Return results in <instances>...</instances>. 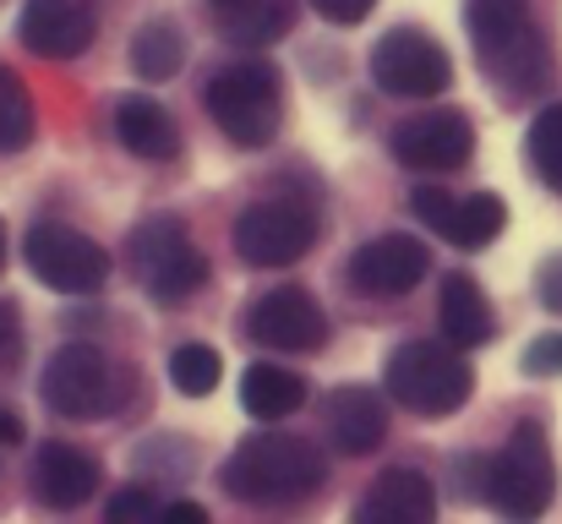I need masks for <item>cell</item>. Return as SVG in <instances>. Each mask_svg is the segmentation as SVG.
Listing matches in <instances>:
<instances>
[{"instance_id":"cell-35","label":"cell","mask_w":562,"mask_h":524,"mask_svg":"<svg viewBox=\"0 0 562 524\" xmlns=\"http://www.w3.org/2000/svg\"><path fill=\"white\" fill-rule=\"evenodd\" d=\"M207 5H213V11H229V5H240V0H207Z\"/></svg>"},{"instance_id":"cell-33","label":"cell","mask_w":562,"mask_h":524,"mask_svg":"<svg viewBox=\"0 0 562 524\" xmlns=\"http://www.w3.org/2000/svg\"><path fill=\"white\" fill-rule=\"evenodd\" d=\"M22 443V415L16 410H0V454H11Z\"/></svg>"},{"instance_id":"cell-22","label":"cell","mask_w":562,"mask_h":524,"mask_svg":"<svg viewBox=\"0 0 562 524\" xmlns=\"http://www.w3.org/2000/svg\"><path fill=\"white\" fill-rule=\"evenodd\" d=\"M218 22H224V33L235 38V44H279L290 27H295V0H240V5H229V11H218Z\"/></svg>"},{"instance_id":"cell-2","label":"cell","mask_w":562,"mask_h":524,"mask_svg":"<svg viewBox=\"0 0 562 524\" xmlns=\"http://www.w3.org/2000/svg\"><path fill=\"white\" fill-rule=\"evenodd\" d=\"M464 27L475 38L481 71L497 82V93L508 104H519V99L547 88L552 55H547L541 33L530 27V5L525 0H464Z\"/></svg>"},{"instance_id":"cell-25","label":"cell","mask_w":562,"mask_h":524,"mask_svg":"<svg viewBox=\"0 0 562 524\" xmlns=\"http://www.w3.org/2000/svg\"><path fill=\"white\" fill-rule=\"evenodd\" d=\"M218 377H224V360H218V349L213 345H176L170 349V382H176V393H187V399H207L213 388H218Z\"/></svg>"},{"instance_id":"cell-30","label":"cell","mask_w":562,"mask_h":524,"mask_svg":"<svg viewBox=\"0 0 562 524\" xmlns=\"http://www.w3.org/2000/svg\"><path fill=\"white\" fill-rule=\"evenodd\" d=\"M16 360H22V312L0 301V377L16 371Z\"/></svg>"},{"instance_id":"cell-16","label":"cell","mask_w":562,"mask_h":524,"mask_svg":"<svg viewBox=\"0 0 562 524\" xmlns=\"http://www.w3.org/2000/svg\"><path fill=\"white\" fill-rule=\"evenodd\" d=\"M323 421H328V437H334L339 454H372L387 437V404H382L376 388H361V382L334 388Z\"/></svg>"},{"instance_id":"cell-5","label":"cell","mask_w":562,"mask_h":524,"mask_svg":"<svg viewBox=\"0 0 562 524\" xmlns=\"http://www.w3.org/2000/svg\"><path fill=\"white\" fill-rule=\"evenodd\" d=\"M207 115L235 148H268L284 121L279 71L268 60H235L207 77Z\"/></svg>"},{"instance_id":"cell-15","label":"cell","mask_w":562,"mask_h":524,"mask_svg":"<svg viewBox=\"0 0 562 524\" xmlns=\"http://www.w3.org/2000/svg\"><path fill=\"white\" fill-rule=\"evenodd\" d=\"M16 38L44 60H77L93 44V11L82 0H27Z\"/></svg>"},{"instance_id":"cell-24","label":"cell","mask_w":562,"mask_h":524,"mask_svg":"<svg viewBox=\"0 0 562 524\" xmlns=\"http://www.w3.org/2000/svg\"><path fill=\"white\" fill-rule=\"evenodd\" d=\"M38 137V110H33V93L27 82L0 60V154H22L27 143Z\"/></svg>"},{"instance_id":"cell-26","label":"cell","mask_w":562,"mask_h":524,"mask_svg":"<svg viewBox=\"0 0 562 524\" xmlns=\"http://www.w3.org/2000/svg\"><path fill=\"white\" fill-rule=\"evenodd\" d=\"M525 159H530V170L541 175V186L562 191V104L541 110V115L530 121V137H525Z\"/></svg>"},{"instance_id":"cell-14","label":"cell","mask_w":562,"mask_h":524,"mask_svg":"<svg viewBox=\"0 0 562 524\" xmlns=\"http://www.w3.org/2000/svg\"><path fill=\"white\" fill-rule=\"evenodd\" d=\"M99 481H104L99 459L71 448V443H44L38 459H33V503L38 509L71 514V509H82L99 492Z\"/></svg>"},{"instance_id":"cell-32","label":"cell","mask_w":562,"mask_h":524,"mask_svg":"<svg viewBox=\"0 0 562 524\" xmlns=\"http://www.w3.org/2000/svg\"><path fill=\"white\" fill-rule=\"evenodd\" d=\"M536 290H541V306H547V312H562V252L541 263V279H536Z\"/></svg>"},{"instance_id":"cell-23","label":"cell","mask_w":562,"mask_h":524,"mask_svg":"<svg viewBox=\"0 0 562 524\" xmlns=\"http://www.w3.org/2000/svg\"><path fill=\"white\" fill-rule=\"evenodd\" d=\"M503 224H508V202L497 191H475V197H459L453 202V219H448L442 235L453 246H464V252H481V246H492L503 235Z\"/></svg>"},{"instance_id":"cell-1","label":"cell","mask_w":562,"mask_h":524,"mask_svg":"<svg viewBox=\"0 0 562 524\" xmlns=\"http://www.w3.org/2000/svg\"><path fill=\"white\" fill-rule=\"evenodd\" d=\"M323 481H328L323 448L295 432H251L224 459V476H218V487L246 509H295L317 498Z\"/></svg>"},{"instance_id":"cell-10","label":"cell","mask_w":562,"mask_h":524,"mask_svg":"<svg viewBox=\"0 0 562 524\" xmlns=\"http://www.w3.org/2000/svg\"><path fill=\"white\" fill-rule=\"evenodd\" d=\"M372 82L393 99H437L453 82V60L426 27H393L372 49Z\"/></svg>"},{"instance_id":"cell-17","label":"cell","mask_w":562,"mask_h":524,"mask_svg":"<svg viewBox=\"0 0 562 524\" xmlns=\"http://www.w3.org/2000/svg\"><path fill=\"white\" fill-rule=\"evenodd\" d=\"M361 524H426L437 520V487L420 476V470H382L361 509H356Z\"/></svg>"},{"instance_id":"cell-36","label":"cell","mask_w":562,"mask_h":524,"mask_svg":"<svg viewBox=\"0 0 562 524\" xmlns=\"http://www.w3.org/2000/svg\"><path fill=\"white\" fill-rule=\"evenodd\" d=\"M0 274H5V224H0Z\"/></svg>"},{"instance_id":"cell-13","label":"cell","mask_w":562,"mask_h":524,"mask_svg":"<svg viewBox=\"0 0 562 524\" xmlns=\"http://www.w3.org/2000/svg\"><path fill=\"white\" fill-rule=\"evenodd\" d=\"M431 257L415 235H376L367 241L356 257H350V285L367 290V296H409L420 279H426Z\"/></svg>"},{"instance_id":"cell-7","label":"cell","mask_w":562,"mask_h":524,"mask_svg":"<svg viewBox=\"0 0 562 524\" xmlns=\"http://www.w3.org/2000/svg\"><path fill=\"white\" fill-rule=\"evenodd\" d=\"M22 257H27V274L60 296H93L110 279V252L60 219H38L22 241Z\"/></svg>"},{"instance_id":"cell-3","label":"cell","mask_w":562,"mask_h":524,"mask_svg":"<svg viewBox=\"0 0 562 524\" xmlns=\"http://www.w3.org/2000/svg\"><path fill=\"white\" fill-rule=\"evenodd\" d=\"M382 388L398 410L420 421H442L470 404L475 393V366L459 355V345H431V339H404L382 360Z\"/></svg>"},{"instance_id":"cell-8","label":"cell","mask_w":562,"mask_h":524,"mask_svg":"<svg viewBox=\"0 0 562 524\" xmlns=\"http://www.w3.org/2000/svg\"><path fill=\"white\" fill-rule=\"evenodd\" d=\"M44 404L66 421H93V415H110L115 399H121V371L110 366V355L88 339H71L49 355L44 366Z\"/></svg>"},{"instance_id":"cell-4","label":"cell","mask_w":562,"mask_h":524,"mask_svg":"<svg viewBox=\"0 0 562 524\" xmlns=\"http://www.w3.org/2000/svg\"><path fill=\"white\" fill-rule=\"evenodd\" d=\"M126 263L132 279L159 301V306H181L207 285V257L181 224V213H148L132 235H126Z\"/></svg>"},{"instance_id":"cell-20","label":"cell","mask_w":562,"mask_h":524,"mask_svg":"<svg viewBox=\"0 0 562 524\" xmlns=\"http://www.w3.org/2000/svg\"><path fill=\"white\" fill-rule=\"evenodd\" d=\"M240 404L251 421H284L306 404V377L290 371V366H273V360H257L240 371Z\"/></svg>"},{"instance_id":"cell-21","label":"cell","mask_w":562,"mask_h":524,"mask_svg":"<svg viewBox=\"0 0 562 524\" xmlns=\"http://www.w3.org/2000/svg\"><path fill=\"white\" fill-rule=\"evenodd\" d=\"M181 66H187V27L170 22V16L143 22L137 38H132V71L143 82H170Z\"/></svg>"},{"instance_id":"cell-9","label":"cell","mask_w":562,"mask_h":524,"mask_svg":"<svg viewBox=\"0 0 562 524\" xmlns=\"http://www.w3.org/2000/svg\"><path fill=\"white\" fill-rule=\"evenodd\" d=\"M312 241H317V213L306 202L268 197L235 219V257L246 268H290L312 252Z\"/></svg>"},{"instance_id":"cell-27","label":"cell","mask_w":562,"mask_h":524,"mask_svg":"<svg viewBox=\"0 0 562 524\" xmlns=\"http://www.w3.org/2000/svg\"><path fill=\"white\" fill-rule=\"evenodd\" d=\"M115 524H126V520H159L165 514V498L154 492V487H126V492H115L110 498V509H104Z\"/></svg>"},{"instance_id":"cell-11","label":"cell","mask_w":562,"mask_h":524,"mask_svg":"<svg viewBox=\"0 0 562 524\" xmlns=\"http://www.w3.org/2000/svg\"><path fill=\"white\" fill-rule=\"evenodd\" d=\"M246 339L251 345H268V349H290V355H317L328 345V312L317 306L312 290H268L251 301L246 312Z\"/></svg>"},{"instance_id":"cell-31","label":"cell","mask_w":562,"mask_h":524,"mask_svg":"<svg viewBox=\"0 0 562 524\" xmlns=\"http://www.w3.org/2000/svg\"><path fill=\"white\" fill-rule=\"evenodd\" d=\"M372 5L376 0H312V11H317L323 22H334V27H356V22H367Z\"/></svg>"},{"instance_id":"cell-19","label":"cell","mask_w":562,"mask_h":524,"mask_svg":"<svg viewBox=\"0 0 562 524\" xmlns=\"http://www.w3.org/2000/svg\"><path fill=\"white\" fill-rule=\"evenodd\" d=\"M437 328H442L448 345L459 349H475L497 334V317H492V306H486V296H481V285L470 274H448L442 279V290H437Z\"/></svg>"},{"instance_id":"cell-28","label":"cell","mask_w":562,"mask_h":524,"mask_svg":"<svg viewBox=\"0 0 562 524\" xmlns=\"http://www.w3.org/2000/svg\"><path fill=\"white\" fill-rule=\"evenodd\" d=\"M453 202H459V197H453L448 186H415V191H409V208H415V213H420V224H426V230H437V235L448 230Z\"/></svg>"},{"instance_id":"cell-18","label":"cell","mask_w":562,"mask_h":524,"mask_svg":"<svg viewBox=\"0 0 562 524\" xmlns=\"http://www.w3.org/2000/svg\"><path fill=\"white\" fill-rule=\"evenodd\" d=\"M115 137H121L126 154H137V159H148V165H170V159L181 154V126H176V115H170L159 99H148V93H126V99L115 104Z\"/></svg>"},{"instance_id":"cell-34","label":"cell","mask_w":562,"mask_h":524,"mask_svg":"<svg viewBox=\"0 0 562 524\" xmlns=\"http://www.w3.org/2000/svg\"><path fill=\"white\" fill-rule=\"evenodd\" d=\"M159 520H176V524H202L207 520V509L202 503H165V514Z\"/></svg>"},{"instance_id":"cell-12","label":"cell","mask_w":562,"mask_h":524,"mask_svg":"<svg viewBox=\"0 0 562 524\" xmlns=\"http://www.w3.org/2000/svg\"><path fill=\"white\" fill-rule=\"evenodd\" d=\"M475 154V126L464 110H426L393 132V159L409 170H464Z\"/></svg>"},{"instance_id":"cell-6","label":"cell","mask_w":562,"mask_h":524,"mask_svg":"<svg viewBox=\"0 0 562 524\" xmlns=\"http://www.w3.org/2000/svg\"><path fill=\"white\" fill-rule=\"evenodd\" d=\"M481 498L503 514V520H541L558 498V465L547 448V432L536 421H519L514 437L486 459V481Z\"/></svg>"},{"instance_id":"cell-29","label":"cell","mask_w":562,"mask_h":524,"mask_svg":"<svg viewBox=\"0 0 562 524\" xmlns=\"http://www.w3.org/2000/svg\"><path fill=\"white\" fill-rule=\"evenodd\" d=\"M519 366H525L530 377H562V334L530 339V349L519 355Z\"/></svg>"}]
</instances>
